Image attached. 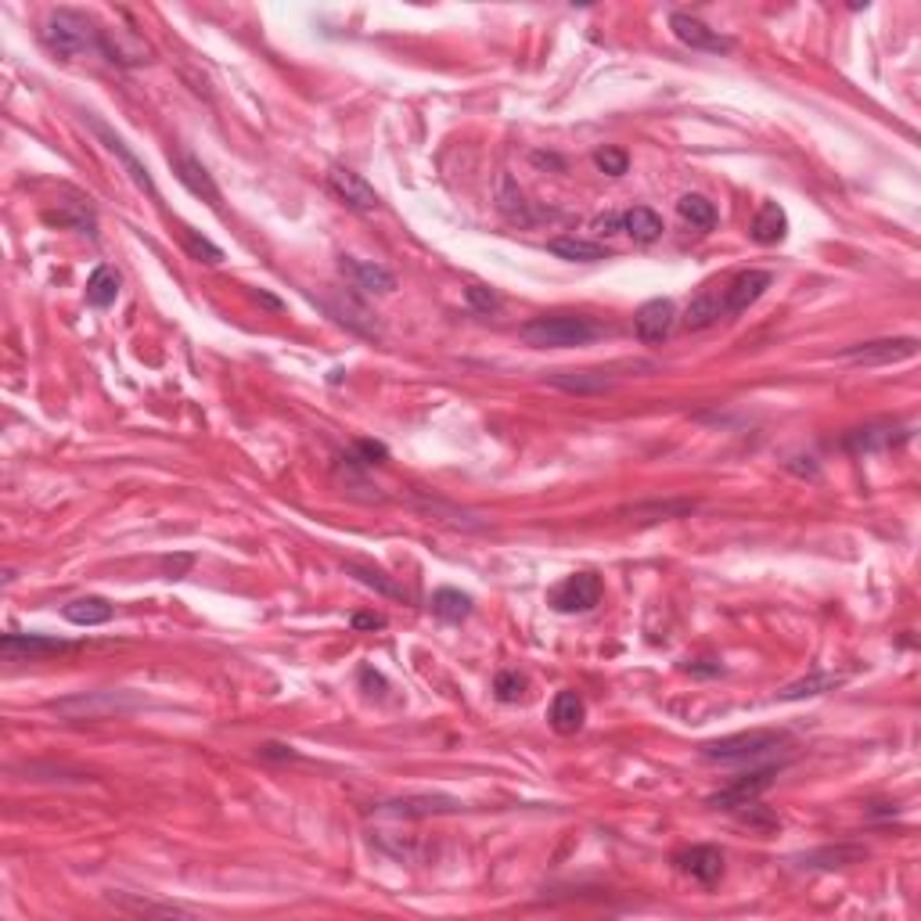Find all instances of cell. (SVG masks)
Here are the masks:
<instances>
[{
	"label": "cell",
	"instance_id": "83f0119b",
	"mask_svg": "<svg viewBox=\"0 0 921 921\" xmlns=\"http://www.w3.org/2000/svg\"><path fill=\"white\" fill-rule=\"evenodd\" d=\"M116 296H119V270L98 267L87 281V303L98 306V310H105V306L116 303Z\"/></svg>",
	"mask_w": 921,
	"mask_h": 921
},
{
	"label": "cell",
	"instance_id": "f35d334b",
	"mask_svg": "<svg viewBox=\"0 0 921 921\" xmlns=\"http://www.w3.org/2000/svg\"><path fill=\"white\" fill-rule=\"evenodd\" d=\"M738 814H742V821H745V824H756V828H763V832H767V828H778V814H770V810H763L760 803H749V806H742Z\"/></svg>",
	"mask_w": 921,
	"mask_h": 921
},
{
	"label": "cell",
	"instance_id": "ba28073f",
	"mask_svg": "<svg viewBox=\"0 0 921 921\" xmlns=\"http://www.w3.org/2000/svg\"><path fill=\"white\" fill-rule=\"evenodd\" d=\"M670 29L680 44L691 47V51H706V54H727L734 51V40L724 33L709 29L706 22H698L695 15H684V11H673L670 15Z\"/></svg>",
	"mask_w": 921,
	"mask_h": 921
},
{
	"label": "cell",
	"instance_id": "7402d4cb",
	"mask_svg": "<svg viewBox=\"0 0 921 921\" xmlns=\"http://www.w3.org/2000/svg\"><path fill=\"white\" fill-rule=\"evenodd\" d=\"M662 231H666V227H662V216L655 213V209L634 206V209H626V213H623V234H630L637 245L659 242Z\"/></svg>",
	"mask_w": 921,
	"mask_h": 921
},
{
	"label": "cell",
	"instance_id": "6da1fadb",
	"mask_svg": "<svg viewBox=\"0 0 921 921\" xmlns=\"http://www.w3.org/2000/svg\"><path fill=\"white\" fill-rule=\"evenodd\" d=\"M44 47L62 62H80L87 54H101V26L76 8H51L40 22Z\"/></svg>",
	"mask_w": 921,
	"mask_h": 921
},
{
	"label": "cell",
	"instance_id": "603a6c76",
	"mask_svg": "<svg viewBox=\"0 0 921 921\" xmlns=\"http://www.w3.org/2000/svg\"><path fill=\"white\" fill-rule=\"evenodd\" d=\"M911 439V429H893V425H868V429H857L846 436V447L850 450H882V447H896Z\"/></svg>",
	"mask_w": 921,
	"mask_h": 921
},
{
	"label": "cell",
	"instance_id": "836d02e7",
	"mask_svg": "<svg viewBox=\"0 0 921 921\" xmlns=\"http://www.w3.org/2000/svg\"><path fill=\"white\" fill-rule=\"evenodd\" d=\"M184 249H188L198 263H209V267H216V263L224 260V249L213 245L209 238H202L198 231H191V227H184Z\"/></svg>",
	"mask_w": 921,
	"mask_h": 921
},
{
	"label": "cell",
	"instance_id": "d4e9b609",
	"mask_svg": "<svg viewBox=\"0 0 921 921\" xmlns=\"http://www.w3.org/2000/svg\"><path fill=\"white\" fill-rule=\"evenodd\" d=\"M677 213L684 224L698 227V231H713L716 227V206L706 195H695V191L677 198Z\"/></svg>",
	"mask_w": 921,
	"mask_h": 921
},
{
	"label": "cell",
	"instance_id": "7bdbcfd3",
	"mask_svg": "<svg viewBox=\"0 0 921 921\" xmlns=\"http://www.w3.org/2000/svg\"><path fill=\"white\" fill-rule=\"evenodd\" d=\"M260 756H267V760H292L296 752H292V749H285V745H263V749H260Z\"/></svg>",
	"mask_w": 921,
	"mask_h": 921
},
{
	"label": "cell",
	"instance_id": "e575fe53",
	"mask_svg": "<svg viewBox=\"0 0 921 921\" xmlns=\"http://www.w3.org/2000/svg\"><path fill=\"white\" fill-rule=\"evenodd\" d=\"M864 857V850L860 846H839V850H817L810 853V857H803V868H810L814 860H824V864H817V868H846V864H853V860Z\"/></svg>",
	"mask_w": 921,
	"mask_h": 921
},
{
	"label": "cell",
	"instance_id": "4316f807",
	"mask_svg": "<svg viewBox=\"0 0 921 921\" xmlns=\"http://www.w3.org/2000/svg\"><path fill=\"white\" fill-rule=\"evenodd\" d=\"M842 684V677H835V673H810V677L796 680V684H788L785 691H781V702H803V698H817L824 695V691H835Z\"/></svg>",
	"mask_w": 921,
	"mask_h": 921
},
{
	"label": "cell",
	"instance_id": "d6986e66",
	"mask_svg": "<svg viewBox=\"0 0 921 921\" xmlns=\"http://www.w3.org/2000/svg\"><path fill=\"white\" fill-rule=\"evenodd\" d=\"M547 720H551V727L558 734H576L583 727V720H587V706H583V698L576 691H558Z\"/></svg>",
	"mask_w": 921,
	"mask_h": 921
},
{
	"label": "cell",
	"instance_id": "9a60e30c",
	"mask_svg": "<svg viewBox=\"0 0 921 921\" xmlns=\"http://www.w3.org/2000/svg\"><path fill=\"white\" fill-rule=\"evenodd\" d=\"M339 270L346 274L349 281L357 288H364V292H378V296H389L396 288V274L389 267H382V263L375 260H357V256H342L339 260Z\"/></svg>",
	"mask_w": 921,
	"mask_h": 921
},
{
	"label": "cell",
	"instance_id": "5bb4252c",
	"mask_svg": "<svg viewBox=\"0 0 921 921\" xmlns=\"http://www.w3.org/2000/svg\"><path fill=\"white\" fill-rule=\"evenodd\" d=\"M72 644L62 637H47V634H4L0 637V652L4 659L18 662V659H47V655L69 652Z\"/></svg>",
	"mask_w": 921,
	"mask_h": 921
},
{
	"label": "cell",
	"instance_id": "ee69618b",
	"mask_svg": "<svg viewBox=\"0 0 921 921\" xmlns=\"http://www.w3.org/2000/svg\"><path fill=\"white\" fill-rule=\"evenodd\" d=\"M252 296L260 299L263 306H270V310H281V299H274V296H267V292H252Z\"/></svg>",
	"mask_w": 921,
	"mask_h": 921
},
{
	"label": "cell",
	"instance_id": "4fadbf2b",
	"mask_svg": "<svg viewBox=\"0 0 921 921\" xmlns=\"http://www.w3.org/2000/svg\"><path fill=\"white\" fill-rule=\"evenodd\" d=\"M87 123H90V130H94V134H98L101 141H105V148H108V152H112L119 162H123V166H126V173H130V180H134L137 188H141V191H148V195H152V198H159V191H155V180H152V173L144 170V162L137 159V155L130 152V148H126V141H123V137H119V134H112V130H108V126L101 123L98 116H87Z\"/></svg>",
	"mask_w": 921,
	"mask_h": 921
},
{
	"label": "cell",
	"instance_id": "ffe728a7",
	"mask_svg": "<svg viewBox=\"0 0 921 921\" xmlns=\"http://www.w3.org/2000/svg\"><path fill=\"white\" fill-rule=\"evenodd\" d=\"M749 234H752V242L756 245H778L781 238L788 234L785 209H781L778 202H763L760 213H756V220H752Z\"/></svg>",
	"mask_w": 921,
	"mask_h": 921
},
{
	"label": "cell",
	"instance_id": "30bf717a",
	"mask_svg": "<svg viewBox=\"0 0 921 921\" xmlns=\"http://www.w3.org/2000/svg\"><path fill=\"white\" fill-rule=\"evenodd\" d=\"M601 601V580L594 573H576L551 591V605L558 612H591Z\"/></svg>",
	"mask_w": 921,
	"mask_h": 921
},
{
	"label": "cell",
	"instance_id": "1f68e13d",
	"mask_svg": "<svg viewBox=\"0 0 921 921\" xmlns=\"http://www.w3.org/2000/svg\"><path fill=\"white\" fill-rule=\"evenodd\" d=\"M112 904L123 907V911H134V914H159V918H184V914H191L188 907H177V904H155V900H137V896H112Z\"/></svg>",
	"mask_w": 921,
	"mask_h": 921
},
{
	"label": "cell",
	"instance_id": "484cf974",
	"mask_svg": "<svg viewBox=\"0 0 921 921\" xmlns=\"http://www.w3.org/2000/svg\"><path fill=\"white\" fill-rule=\"evenodd\" d=\"M547 249L555 252L558 260H573V263H598L605 260V249H601L598 242H587V238H551V245Z\"/></svg>",
	"mask_w": 921,
	"mask_h": 921
},
{
	"label": "cell",
	"instance_id": "8d00e7d4",
	"mask_svg": "<svg viewBox=\"0 0 921 921\" xmlns=\"http://www.w3.org/2000/svg\"><path fill=\"white\" fill-rule=\"evenodd\" d=\"M493 691H497L501 702H519V698L526 695V677H519L515 670H504L493 680Z\"/></svg>",
	"mask_w": 921,
	"mask_h": 921
},
{
	"label": "cell",
	"instance_id": "7c38bea8",
	"mask_svg": "<svg viewBox=\"0 0 921 921\" xmlns=\"http://www.w3.org/2000/svg\"><path fill=\"white\" fill-rule=\"evenodd\" d=\"M770 285H774L770 270H742V274H734L731 285L724 288V313H745L752 303H760Z\"/></svg>",
	"mask_w": 921,
	"mask_h": 921
},
{
	"label": "cell",
	"instance_id": "44dd1931",
	"mask_svg": "<svg viewBox=\"0 0 921 921\" xmlns=\"http://www.w3.org/2000/svg\"><path fill=\"white\" fill-rule=\"evenodd\" d=\"M720 317H724V296L713 292V288H706L698 299H691V306L684 310L680 324H684L688 331H706V328H713Z\"/></svg>",
	"mask_w": 921,
	"mask_h": 921
},
{
	"label": "cell",
	"instance_id": "cb8c5ba5",
	"mask_svg": "<svg viewBox=\"0 0 921 921\" xmlns=\"http://www.w3.org/2000/svg\"><path fill=\"white\" fill-rule=\"evenodd\" d=\"M112 605H108L105 598H76L69 601L62 609V616L69 619L72 626H105L108 619H112Z\"/></svg>",
	"mask_w": 921,
	"mask_h": 921
},
{
	"label": "cell",
	"instance_id": "8fae6325",
	"mask_svg": "<svg viewBox=\"0 0 921 921\" xmlns=\"http://www.w3.org/2000/svg\"><path fill=\"white\" fill-rule=\"evenodd\" d=\"M673 324H677V306L670 299H648L634 313V331L644 346H659V342L670 339Z\"/></svg>",
	"mask_w": 921,
	"mask_h": 921
},
{
	"label": "cell",
	"instance_id": "9c48e42d",
	"mask_svg": "<svg viewBox=\"0 0 921 921\" xmlns=\"http://www.w3.org/2000/svg\"><path fill=\"white\" fill-rule=\"evenodd\" d=\"M328 188L335 191V198L339 202H346L349 209H357V213H375L378 206H382V198H378V191L367 184L360 173H353L349 166H331L328 170Z\"/></svg>",
	"mask_w": 921,
	"mask_h": 921
},
{
	"label": "cell",
	"instance_id": "277c9868",
	"mask_svg": "<svg viewBox=\"0 0 921 921\" xmlns=\"http://www.w3.org/2000/svg\"><path fill=\"white\" fill-rule=\"evenodd\" d=\"M141 706V698L126 695V691H87V695H72L54 702V713L65 720H108V716H123Z\"/></svg>",
	"mask_w": 921,
	"mask_h": 921
},
{
	"label": "cell",
	"instance_id": "7a4b0ae2",
	"mask_svg": "<svg viewBox=\"0 0 921 921\" xmlns=\"http://www.w3.org/2000/svg\"><path fill=\"white\" fill-rule=\"evenodd\" d=\"M601 324L583 313H544L533 321L522 324V339L537 349H569V346H587L591 339L601 335Z\"/></svg>",
	"mask_w": 921,
	"mask_h": 921
},
{
	"label": "cell",
	"instance_id": "74e56055",
	"mask_svg": "<svg viewBox=\"0 0 921 921\" xmlns=\"http://www.w3.org/2000/svg\"><path fill=\"white\" fill-rule=\"evenodd\" d=\"M465 299H468V303H472L479 313H493L497 306H501L497 292H490L486 285H468V288H465Z\"/></svg>",
	"mask_w": 921,
	"mask_h": 921
},
{
	"label": "cell",
	"instance_id": "4dcf8cb0",
	"mask_svg": "<svg viewBox=\"0 0 921 921\" xmlns=\"http://www.w3.org/2000/svg\"><path fill=\"white\" fill-rule=\"evenodd\" d=\"M497 202H501V213L511 216V220H522V224H529V220H533V216L526 213V198H522L519 184H515L508 173L497 180Z\"/></svg>",
	"mask_w": 921,
	"mask_h": 921
},
{
	"label": "cell",
	"instance_id": "2e32d148",
	"mask_svg": "<svg viewBox=\"0 0 921 921\" xmlns=\"http://www.w3.org/2000/svg\"><path fill=\"white\" fill-rule=\"evenodd\" d=\"M677 868L702 886H713L716 878L724 875V853L716 846H691V850L677 853Z\"/></svg>",
	"mask_w": 921,
	"mask_h": 921
},
{
	"label": "cell",
	"instance_id": "60d3db41",
	"mask_svg": "<svg viewBox=\"0 0 921 921\" xmlns=\"http://www.w3.org/2000/svg\"><path fill=\"white\" fill-rule=\"evenodd\" d=\"M594 231L605 234V238H609V234H619L623 231V213H601L598 220H594Z\"/></svg>",
	"mask_w": 921,
	"mask_h": 921
},
{
	"label": "cell",
	"instance_id": "52a82bcc",
	"mask_svg": "<svg viewBox=\"0 0 921 921\" xmlns=\"http://www.w3.org/2000/svg\"><path fill=\"white\" fill-rule=\"evenodd\" d=\"M781 767H760V770H749V774H742L738 781H731V785L724 788V792H716V796H709V806L713 810H742V806L756 803V799L767 792L770 785H774V778H778Z\"/></svg>",
	"mask_w": 921,
	"mask_h": 921
},
{
	"label": "cell",
	"instance_id": "f1b7e54d",
	"mask_svg": "<svg viewBox=\"0 0 921 921\" xmlns=\"http://www.w3.org/2000/svg\"><path fill=\"white\" fill-rule=\"evenodd\" d=\"M432 612L439 619H447V623H461V619L472 616V598L454 591V587H443V591L432 594Z\"/></svg>",
	"mask_w": 921,
	"mask_h": 921
},
{
	"label": "cell",
	"instance_id": "f546056e",
	"mask_svg": "<svg viewBox=\"0 0 921 921\" xmlns=\"http://www.w3.org/2000/svg\"><path fill=\"white\" fill-rule=\"evenodd\" d=\"M385 810H389V814H403V817H414V814H454L457 803H454V799H443V796H421V799H400V803H389Z\"/></svg>",
	"mask_w": 921,
	"mask_h": 921
},
{
	"label": "cell",
	"instance_id": "e0dca14e",
	"mask_svg": "<svg viewBox=\"0 0 921 921\" xmlns=\"http://www.w3.org/2000/svg\"><path fill=\"white\" fill-rule=\"evenodd\" d=\"M173 170H177V180L191 191V195L206 198L213 209L220 206V188H216V180L209 177V170L195 159V155H188V152L177 155V159H173Z\"/></svg>",
	"mask_w": 921,
	"mask_h": 921
},
{
	"label": "cell",
	"instance_id": "ab89813d",
	"mask_svg": "<svg viewBox=\"0 0 921 921\" xmlns=\"http://www.w3.org/2000/svg\"><path fill=\"white\" fill-rule=\"evenodd\" d=\"M357 454H360V465H382L385 457H389V450H385L382 443H371V439H360V443H357Z\"/></svg>",
	"mask_w": 921,
	"mask_h": 921
},
{
	"label": "cell",
	"instance_id": "ac0fdd59",
	"mask_svg": "<svg viewBox=\"0 0 921 921\" xmlns=\"http://www.w3.org/2000/svg\"><path fill=\"white\" fill-rule=\"evenodd\" d=\"M547 385H555L562 393L598 396L609 393L612 385H616V378H612V371H555V375H547Z\"/></svg>",
	"mask_w": 921,
	"mask_h": 921
},
{
	"label": "cell",
	"instance_id": "3957f363",
	"mask_svg": "<svg viewBox=\"0 0 921 921\" xmlns=\"http://www.w3.org/2000/svg\"><path fill=\"white\" fill-rule=\"evenodd\" d=\"M788 742L785 731H742V734H727V738H716V742L702 745V756L709 763H749V760H763L770 752H778Z\"/></svg>",
	"mask_w": 921,
	"mask_h": 921
},
{
	"label": "cell",
	"instance_id": "d6a6232c",
	"mask_svg": "<svg viewBox=\"0 0 921 921\" xmlns=\"http://www.w3.org/2000/svg\"><path fill=\"white\" fill-rule=\"evenodd\" d=\"M349 573L357 576L364 587H375V591H382V594H389V598H411V594L403 591L400 583H393V580H385V573H378V569H367V565H349Z\"/></svg>",
	"mask_w": 921,
	"mask_h": 921
},
{
	"label": "cell",
	"instance_id": "b9f144b4",
	"mask_svg": "<svg viewBox=\"0 0 921 921\" xmlns=\"http://www.w3.org/2000/svg\"><path fill=\"white\" fill-rule=\"evenodd\" d=\"M353 626H357V630H382L385 616H375V612H357V616H353Z\"/></svg>",
	"mask_w": 921,
	"mask_h": 921
},
{
	"label": "cell",
	"instance_id": "d590c367",
	"mask_svg": "<svg viewBox=\"0 0 921 921\" xmlns=\"http://www.w3.org/2000/svg\"><path fill=\"white\" fill-rule=\"evenodd\" d=\"M594 166L601 173H609V177H623L630 170V155L623 148H601V152H594Z\"/></svg>",
	"mask_w": 921,
	"mask_h": 921
},
{
	"label": "cell",
	"instance_id": "5b68a950",
	"mask_svg": "<svg viewBox=\"0 0 921 921\" xmlns=\"http://www.w3.org/2000/svg\"><path fill=\"white\" fill-rule=\"evenodd\" d=\"M918 357V339H875V342H857V346H846L839 353V360L857 367H886V364H900V360Z\"/></svg>",
	"mask_w": 921,
	"mask_h": 921
},
{
	"label": "cell",
	"instance_id": "8992f818",
	"mask_svg": "<svg viewBox=\"0 0 921 921\" xmlns=\"http://www.w3.org/2000/svg\"><path fill=\"white\" fill-rule=\"evenodd\" d=\"M101 58L119 69H141L152 62L155 51L134 29H101Z\"/></svg>",
	"mask_w": 921,
	"mask_h": 921
}]
</instances>
